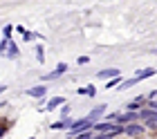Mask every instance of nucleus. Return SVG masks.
I'll list each match as a JSON object with an SVG mask.
<instances>
[{"instance_id": "f257e3e1", "label": "nucleus", "mask_w": 157, "mask_h": 139, "mask_svg": "<svg viewBox=\"0 0 157 139\" xmlns=\"http://www.w3.org/2000/svg\"><path fill=\"white\" fill-rule=\"evenodd\" d=\"M92 128H94V123H92L88 117L74 119V121H72V126H70V130H67V139H72V137H76V135H83V133H90Z\"/></svg>"}, {"instance_id": "f03ea898", "label": "nucleus", "mask_w": 157, "mask_h": 139, "mask_svg": "<svg viewBox=\"0 0 157 139\" xmlns=\"http://www.w3.org/2000/svg\"><path fill=\"white\" fill-rule=\"evenodd\" d=\"M65 72H67V63H59V65L54 68V72H49V74H43L40 81H43V85H45V83H49V81H56V79H61Z\"/></svg>"}, {"instance_id": "7ed1b4c3", "label": "nucleus", "mask_w": 157, "mask_h": 139, "mask_svg": "<svg viewBox=\"0 0 157 139\" xmlns=\"http://www.w3.org/2000/svg\"><path fill=\"white\" fill-rule=\"evenodd\" d=\"M105 112H108V106H105V103H99L97 108H92V112H90V114H85V117H88L92 123H99V121H103Z\"/></svg>"}, {"instance_id": "20e7f679", "label": "nucleus", "mask_w": 157, "mask_h": 139, "mask_svg": "<svg viewBox=\"0 0 157 139\" xmlns=\"http://www.w3.org/2000/svg\"><path fill=\"white\" fill-rule=\"evenodd\" d=\"M144 133H146V126H144L141 121H137V123H128L126 130H124L126 137H141Z\"/></svg>"}, {"instance_id": "39448f33", "label": "nucleus", "mask_w": 157, "mask_h": 139, "mask_svg": "<svg viewBox=\"0 0 157 139\" xmlns=\"http://www.w3.org/2000/svg\"><path fill=\"white\" fill-rule=\"evenodd\" d=\"M25 94H27L29 99H40V101H43V99L47 97V87L43 85V83H38V85H32L29 90H25Z\"/></svg>"}, {"instance_id": "423d86ee", "label": "nucleus", "mask_w": 157, "mask_h": 139, "mask_svg": "<svg viewBox=\"0 0 157 139\" xmlns=\"http://www.w3.org/2000/svg\"><path fill=\"white\" fill-rule=\"evenodd\" d=\"M65 103H67V101H65V97H52V99H47V101H45V108H43V110L52 112V110H56V108L61 110V108L65 106Z\"/></svg>"}, {"instance_id": "0eeeda50", "label": "nucleus", "mask_w": 157, "mask_h": 139, "mask_svg": "<svg viewBox=\"0 0 157 139\" xmlns=\"http://www.w3.org/2000/svg\"><path fill=\"white\" fill-rule=\"evenodd\" d=\"M117 76H121V70L117 68H105L101 72H97V79H103V81H110V79H117Z\"/></svg>"}, {"instance_id": "6e6552de", "label": "nucleus", "mask_w": 157, "mask_h": 139, "mask_svg": "<svg viewBox=\"0 0 157 139\" xmlns=\"http://www.w3.org/2000/svg\"><path fill=\"white\" fill-rule=\"evenodd\" d=\"M139 121V112H124V114H119V119L117 123H121V126H128V123H137Z\"/></svg>"}, {"instance_id": "1a4fd4ad", "label": "nucleus", "mask_w": 157, "mask_h": 139, "mask_svg": "<svg viewBox=\"0 0 157 139\" xmlns=\"http://www.w3.org/2000/svg\"><path fill=\"white\" fill-rule=\"evenodd\" d=\"M144 103H146V94H139L135 101H130V103H126V110L128 112H139L141 108H144Z\"/></svg>"}, {"instance_id": "9d476101", "label": "nucleus", "mask_w": 157, "mask_h": 139, "mask_svg": "<svg viewBox=\"0 0 157 139\" xmlns=\"http://www.w3.org/2000/svg\"><path fill=\"white\" fill-rule=\"evenodd\" d=\"M157 74V68H146V70H139L137 74H135V81L141 83V81H146V79H151Z\"/></svg>"}, {"instance_id": "9b49d317", "label": "nucleus", "mask_w": 157, "mask_h": 139, "mask_svg": "<svg viewBox=\"0 0 157 139\" xmlns=\"http://www.w3.org/2000/svg\"><path fill=\"white\" fill-rule=\"evenodd\" d=\"M7 58H11V61H16V58L20 56V49H18V45L11 41V45H9V49H7V54H5Z\"/></svg>"}, {"instance_id": "f8f14e48", "label": "nucleus", "mask_w": 157, "mask_h": 139, "mask_svg": "<svg viewBox=\"0 0 157 139\" xmlns=\"http://www.w3.org/2000/svg\"><path fill=\"white\" fill-rule=\"evenodd\" d=\"M34 54H36V58H38V65L45 63V47H43L40 43H36V52H34Z\"/></svg>"}, {"instance_id": "ddd939ff", "label": "nucleus", "mask_w": 157, "mask_h": 139, "mask_svg": "<svg viewBox=\"0 0 157 139\" xmlns=\"http://www.w3.org/2000/svg\"><path fill=\"white\" fill-rule=\"evenodd\" d=\"M121 83H124V79H121V76L110 79V81H105V90H112V87H121Z\"/></svg>"}, {"instance_id": "4468645a", "label": "nucleus", "mask_w": 157, "mask_h": 139, "mask_svg": "<svg viewBox=\"0 0 157 139\" xmlns=\"http://www.w3.org/2000/svg\"><path fill=\"white\" fill-rule=\"evenodd\" d=\"M16 32V27L13 25H5V29H2V38L5 41H11V34Z\"/></svg>"}, {"instance_id": "2eb2a0df", "label": "nucleus", "mask_w": 157, "mask_h": 139, "mask_svg": "<svg viewBox=\"0 0 157 139\" xmlns=\"http://www.w3.org/2000/svg\"><path fill=\"white\" fill-rule=\"evenodd\" d=\"M36 38H43V36H40V34H36V32H27V34L23 36V41H25V43H34Z\"/></svg>"}, {"instance_id": "dca6fc26", "label": "nucleus", "mask_w": 157, "mask_h": 139, "mask_svg": "<svg viewBox=\"0 0 157 139\" xmlns=\"http://www.w3.org/2000/svg\"><path fill=\"white\" fill-rule=\"evenodd\" d=\"M70 112H72V106H70V103H65V106L61 108V119H63V121H65V119H70Z\"/></svg>"}, {"instance_id": "f3484780", "label": "nucleus", "mask_w": 157, "mask_h": 139, "mask_svg": "<svg viewBox=\"0 0 157 139\" xmlns=\"http://www.w3.org/2000/svg\"><path fill=\"white\" fill-rule=\"evenodd\" d=\"M117 119H119V112H105V117H103V121H108V123H117Z\"/></svg>"}, {"instance_id": "a211bd4d", "label": "nucleus", "mask_w": 157, "mask_h": 139, "mask_svg": "<svg viewBox=\"0 0 157 139\" xmlns=\"http://www.w3.org/2000/svg\"><path fill=\"white\" fill-rule=\"evenodd\" d=\"M119 137V133H101V135H94L92 139H115Z\"/></svg>"}, {"instance_id": "6ab92c4d", "label": "nucleus", "mask_w": 157, "mask_h": 139, "mask_svg": "<svg viewBox=\"0 0 157 139\" xmlns=\"http://www.w3.org/2000/svg\"><path fill=\"white\" fill-rule=\"evenodd\" d=\"M132 85H137L135 76H132V79H124V83H121V90H128V87H132Z\"/></svg>"}, {"instance_id": "aec40b11", "label": "nucleus", "mask_w": 157, "mask_h": 139, "mask_svg": "<svg viewBox=\"0 0 157 139\" xmlns=\"http://www.w3.org/2000/svg\"><path fill=\"white\" fill-rule=\"evenodd\" d=\"M85 97L94 99V97H97V87H94V85H85Z\"/></svg>"}, {"instance_id": "412c9836", "label": "nucleus", "mask_w": 157, "mask_h": 139, "mask_svg": "<svg viewBox=\"0 0 157 139\" xmlns=\"http://www.w3.org/2000/svg\"><path fill=\"white\" fill-rule=\"evenodd\" d=\"M9 45H11V41H0V54H7V49H9Z\"/></svg>"}, {"instance_id": "4be33fe9", "label": "nucleus", "mask_w": 157, "mask_h": 139, "mask_svg": "<svg viewBox=\"0 0 157 139\" xmlns=\"http://www.w3.org/2000/svg\"><path fill=\"white\" fill-rule=\"evenodd\" d=\"M146 108H151V110H155L157 112V99H146V103H144Z\"/></svg>"}, {"instance_id": "5701e85b", "label": "nucleus", "mask_w": 157, "mask_h": 139, "mask_svg": "<svg viewBox=\"0 0 157 139\" xmlns=\"http://www.w3.org/2000/svg\"><path fill=\"white\" fill-rule=\"evenodd\" d=\"M76 63H78V65H88V63H90V56H78Z\"/></svg>"}, {"instance_id": "b1692460", "label": "nucleus", "mask_w": 157, "mask_h": 139, "mask_svg": "<svg viewBox=\"0 0 157 139\" xmlns=\"http://www.w3.org/2000/svg\"><path fill=\"white\" fill-rule=\"evenodd\" d=\"M7 130H9V126H7V123L2 121V123H0V137H5V135H7Z\"/></svg>"}, {"instance_id": "393cba45", "label": "nucleus", "mask_w": 157, "mask_h": 139, "mask_svg": "<svg viewBox=\"0 0 157 139\" xmlns=\"http://www.w3.org/2000/svg\"><path fill=\"white\" fill-rule=\"evenodd\" d=\"M16 32H18V34H23V36H25V34H27V29H25L23 25H16Z\"/></svg>"}, {"instance_id": "a878e982", "label": "nucleus", "mask_w": 157, "mask_h": 139, "mask_svg": "<svg viewBox=\"0 0 157 139\" xmlns=\"http://www.w3.org/2000/svg\"><path fill=\"white\" fill-rule=\"evenodd\" d=\"M146 99H157V90H153V92H151V94H148V97H146Z\"/></svg>"}, {"instance_id": "bb28decb", "label": "nucleus", "mask_w": 157, "mask_h": 139, "mask_svg": "<svg viewBox=\"0 0 157 139\" xmlns=\"http://www.w3.org/2000/svg\"><path fill=\"white\" fill-rule=\"evenodd\" d=\"M5 90H7V85H5V83H0V94H2Z\"/></svg>"}, {"instance_id": "cd10ccee", "label": "nucleus", "mask_w": 157, "mask_h": 139, "mask_svg": "<svg viewBox=\"0 0 157 139\" xmlns=\"http://www.w3.org/2000/svg\"><path fill=\"white\" fill-rule=\"evenodd\" d=\"M27 139H36V137H27Z\"/></svg>"}, {"instance_id": "c85d7f7f", "label": "nucleus", "mask_w": 157, "mask_h": 139, "mask_svg": "<svg viewBox=\"0 0 157 139\" xmlns=\"http://www.w3.org/2000/svg\"><path fill=\"white\" fill-rule=\"evenodd\" d=\"M65 139H67V137H65Z\"/></svg>"}]
</instances>
